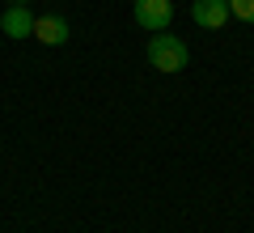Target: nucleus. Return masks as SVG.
<instances>
[{"label": "nucleus", "instance_id": "39448f33", "mask_svg": "<svg viewBox=\"0 0 254 233\" xmlns=\"http://www.w3.org/2000/svg\"><path fill=\"white\" fill-rule=\"evenodd\" d=\"M0 30L9 38H30L34 34V13H30V4H9L4 17H0Z\"/></svg>", "mask_w": 254, "mask_h": 233}, {"label": "nucleus", "instance_id": "f03ea898", "mask_svg": "<svg viewBox=\"0 0 254 233\" xmlns=\"http://www.w3.org/2000/svg\"><path fill=\"white\" fill-rule=\"evenodd\" d=\"M136 21L144 30H153V34H165L174 21V0H136Z\"/></svg>", "mask_w": 254, "mask_h": 233}, {"label": "nucleus", "instance_id": "0eeeda50", "mask_svg": "<svg viewBox=\"0 0 254 233\" xmlns=\"http://www.w3.org/2000/svg\"><path fill=\"white\" fill-rule=\"evenodd\" d=\"M13 4H30V0H13Z\"/></svg>", "mask_w": 254, "mask_h": 233}, {"label": "nucleus", "instance_id": "f257e3e1", "mask_svg": "<svg viewBox=\"0 0 254 233\" xmlns=\"http://www.w3.org/2000/svg\"><path fill=\"white\" fill-rule=\"evenodd\" d=\"M144 55H148V64H153L157 72H182L187 60H190L187 43H182L178 34H153L148 47H144Z\"/></svg>", "mask_w": 254, "mask_h": 233}, {"label": "nucleus", "instance_id": "7ed1b4c3", "mask_svg": "<svg viewBox=\"0 0 254 233\" xmlns=\"http://www.w3.org/2000/svg\"><path fill=\"white\" fill-rule=\"evenodd\" d=\"M190 21L199 30H220L229 21V0H190Z\"/></svg>", "mask_w": 254, "mask_h": 233}, {"label": "nucleus", "instance_id": "423d86ee", "mask_svg": "<svg viewBox=\"0 0 254 233\" xmlns=\"http://www.w3.org/2000/svg\"><path fill=\"white\" fill-rule=\"evenodd\" d=\"M229 17L246 21V26H254V0H229Z\"/></svg>", "mask_w": 254, "mask_h": 233}, {"label": "nucleus", "instance_id": "20e7f679", "mask_svg": "<svg viewBox=\"0 0 254 233\" xmlns=\"http://www.w3.org/2000/svg\"><path fill=\"white\" fill-rule=\"evenodd\" d=\"M68 34H72V26H68L64 17L43 13V17H34V34H30V38H38L43 47H64V43H68Z\"/></svg>", "mask_w": 254, "mask_h": 233}]
</instances>
